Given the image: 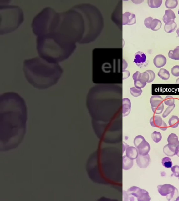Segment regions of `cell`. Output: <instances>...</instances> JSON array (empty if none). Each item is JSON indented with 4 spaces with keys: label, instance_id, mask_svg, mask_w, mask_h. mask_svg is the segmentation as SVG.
<instances>
[{
    "label": "cell",
    "instance_id": "26",
    "mask_svg": "<svg viewBox=\"0 0 179 201\" xmlns=\"http://www.w3.org/2000/svg\"><path fill=\"white\" fill-rule=\"evenodd\" d=\"M158 76L163 80L169 79L170 74L169 71L164 68H161L158 73Z\"/></svg>",
    "mask_w": 179,
    "mask_h": 201
},
{
    "label": "cell",
    "instance_id": "25",
    "mask_svg": "<svg viewBox=\"0 0 179 201\" xmlns=\"http://www.w3.org/2000/svg\"><path fill=\"white\" fill-rule=\"evenodd\" d=\"M168 142L169 143L176 146L179 145L178 137L176 134L172 133L170 134L168 138Z\"/></svg>",
    "mask_w": 179,
    "mask_h": 201
},
{
    "label": "cell",
    "instance_id": "11",
    "mask_svg": "<svg viewBox=\"0 0 179 201\" xmlns=\"http://www.w3.org/2000/svg\"><path fill=\"white\" fill-rule=\"evenodd\" d=\"M136 23L135 15L127 12L123 15V25H132Z\"/></svg>",
    "mask_w": 179,
    "mask_h": 201
},
{
    "label": "cell",
    "instance_id": "49",
    "mask_svg": "<svg viewBox=\"0 0 179 201\" xmlns=\"http://www.w3.org/2000/svg\"><path fill=\"white\" fill-rule=\"evenodd\" d=\"M176 201H179V196H178L176 199L175 200Z\"/></svg>",
    "mask_w": 179,
    "mask_h": 201
},
{
    "label": "cell",
    "instance_id": "3",
    "mask_svg": "<svg viewBox=\"0 0 179 201\" xmlns=\"http://www.w3.org/2000/svg\"><path fill=\"white\" fill-rule=\"evenodd\" d=\"M58 32L37 36V50L41 58L58 63L68 59L75 49V43Z\"/></svg>",
    "mask_w": 179,
    "mask_h": 201
},
{
    "label": "cell",
    "instance_id": "8",
    "mask_svg": "<svg viewBox=\"0 0 179 201\" xmlns=\"http://www.w3.org/2000/svg\"><path fill=\"white\" fill-rule=\"evenodd\" d=\"M157 188L161 195L166 196L167 199L169 201L175 200L178 197L177 189L173 185L169 184L159 185Z\"/></svg>",
    "mask_w": 179,
    "mask_h": 201
},
{
    "label": "cell",
    "instance_id": "22",
    "mask_svg": "<svg viewBox=\"0 0 179 201\" xmlns=\"http://www.w3.org/2000/svg\"><path fill=\"white\" fill-rule=\"evenodd\" d=\"M162 25L161 21L158 19H155L152 21L150 25V28L152 31H157L160 29Z\"/></svg>",
    "mask_w": 179,
    "mask_h": 201
},
{
    "label": "cell",
    "instance_id": "24",
    "mask_svg": "<svg viewBox=\"0 0 179 201\" xmlns=\"http://www.w3.org/2000/svg\"><path fill=\"white\" fill-rule=\"evenodd\" d=\"M168 55L170 58L179 60V46L176 47L174 50H170Z\"/></svg>",
    "mask_w": 179,
    "mask_h": 201
},
{
    "label": "cell",
    "instance_id": "14",
    "mask_svg": "<svg viewBox=\"0 0 179 201\" xmlns=\"http://www.w3.org/2000/svg\"><path fill=\"white\" fill-rule=\"evenodd\" d=\"M131 103L129 98H125L123 99V116L125 117L129 115L131 110Z\"/></svg>",
    "mask_w": 179,
    "mask_h": 201
},
{
    "label": "cell",
    "instance_id": "43",
    "mask_svg": "<svg viewBox=\"0 0 179 201\" xmlns=\"http://www.w3.org/2000/svg\"><path fill=\"white\" fill-rule=\"evenodd\" d=\"M168 128L167 125L166 123L163 121L162 124L160 126V127L158 128L161 130L165 131Z\"/></svg>",
    "mask_w": 179,
    "mask_h": 201
},
{
    "label": "cell",
    "instance_id": "28",
    "mask_svg": "<svg viewBox=\"0 0 179 201\" xmlns=\"http://www.w3.org/2000/svg\"><path fill=\"white\" fill-rule=\"evenodd\" d=\"M162 0H148V4L151 8H158L162 3Z\"/></svg>",
    "mask_w": 179,
    "mask_h": 201
},
{
    "label": "cell",
    "instance_id": "6",
    "mask_svg": "<svg viewBox=\"0 0 179 201\" xmlns=\"http://www.w3.org/2000/svg\"><path fill=\"white\" fill-rule=\"evenodd\" d=\"M60 20L55 32L70 38L74 42L78 41L81 33L79 15L74 7L59 13Z\"/></svg>",
    "mask_w": 179,
    "mask_h": 201
},
{
    "label": "cell",
    "instance_id": "15",
    "mask_svg": "<svg viewBox=\"0 0 179 201\" xmlns=\"http://www.w3.org/2000/svg\"><path fill=\"white\" fill-rule=\"evenodd\" d=\"M176 146L169 143L163 148V151L164 153L168 157H173L176 155Z\"/></svg>",
    "mask_w": 179,
    "mask_h": 201
},
{
    "label": "cell",
    "instance_id": "38",
    "mask_svg": "<svg viewBox=\"0 0 179 201\" xmlns=\"http://www.w3.org/2000/svg\"><path fill=\"white\" fill-rule=\"evenodd\" d=\"M171 73L174 76L178 77L179 76V66H174L171 69Z\"/></svg>",
    "mask_w": 179,
    "mask_h": 201
},
{
    "label": "cell",
    "instance_id": "4",
    "mask_svg": "<svg viewBox=\"0 0 179 201\" xmlns=\"http://www.w3.org/2000/svg\"><path fill=\"white\" fill-rule=\"evenodd\" d=\"M59 20V13L51 8H44L33 20V31L37 36L55 32Z\"/></svg>",
    "mask_w": 179,
    "mask_h": 201
},
{
    "label": "cell",
    "instance_id": "44",
    "mask_svg": "<svg viewBox=\"0 0 179 201\" xmlns=\"http://www.w3.org/2000/svg\"><path fill=\"white\" fill-rule=\"evenodd\" d=\"M123 79H125L127 78L130 75V72L129 71H125L123 72Z\"/></svg>",
    "mask_w": 179,
    "mask_h": 201
},
{
    "label": "cell",
    "instance_id": "29",
    "mask_svg": "<svg viewBox=\"0 0 179 201\" xmlns=\"http://www.w3.org/2000/svg\"><path fill=\"white\" fill-rule=\"evenodd\" d=\"M178 4L177 0H166L165 3L166 7L169 9H174Z\"/></svg>",
    "mask_w": 179,
    "mask_h": 201
},
{
    "label": "cell",
    "instance_id": "45",
    "mask_svg": "<svg viewBox=\"0 0 179 201\" xmlns=\"http://www.w3.org/2000/svg\"><path fill=\"white\" fill-rule=\"evenodd\" d=\"M175 153L179 157V145L176 147L175 149Z\"/></svg>",
    "mask_w": 179,
    "mask_h": 201
},
{
    "label": "cell",
    "instance_id": "23",
    "mask_svg": "<svg viewBox=\"0 0 179 201\" xmlns=\"http://www.w3.org/2000/svg\"><path fill=\"white\" fill-rule=\"evenodd\" d=\"M151 149L150 144L146 142L145 144L142 148L138 149L139 154L142 155H146L148 154Z\"/></svg>",
    "mask_w": 179,
    "mask_h": 201
},
{
    "label": "cell",
    "instance_id": "42",
    "mask_svg": "<svg viewBox=\"0 0 179 201\" xmlns=\"http://www.w3.org/2000/svg\"><path fill=\"white\" fill-rule=\"evenodd\" d=\"M141 76V73H140L139 71H136L134 73L133 76V79L135 81L139 79Z\"/></svg>",
    "mask_w": 179,
    "mask_h": 201
},
{
    "label": "cell",
    "instance_id": "5",
    "mask_svg": "<svg viewBox=\"0 0 179 201\" xmlns=\"http://www.w3.org/2000/svg\"><path fill=\"white\" fill-rule=\"evenodd\" d=\"M0 34L4 35L16 29L24 20L23 11L18 6L0 3Z\"/></svg>",
    "mask_w": 179,
    "mask_h": 201
},
{
    "label": "cell",
    "instance_id": "16",
    "mask_svg": "<svg viewBox=\"0 0 179 201\" xmlns=\"http://www.w3.org/2000/svg\"><path fill=\"white\" fill-rule=\"evenodd\" d=\"M164 99L160 96L154 95L152 96L150 100V103L151 107H156L163 103Z\"/></svg>",
    "mask_w": 179,
    "mask_h": 201
},
{
    "label": "cell",
    "instance_id": "2",
    "mask_svg": "<svg viewBox=\"0 0 179 201\" xmlns=\"http://www.w3.org/2000/svg\"><path fill=\"white\" fill-rule=\"evenodd\" d=\"M23 70L28 82L39 89L56 84L63 73L58 63L49 62L39 57L25 60Z\"/></svg>",
    "mask_w": 179,
    "mask_h": 201
},
{
    "label": "cell",
    "instance_id": "34",
    "mask_svg": "<svg viewBox=\"0 0 179 201\" xmlns=\"http://www.w3.org/2000/svg\"><path fill=\"white\" fill-rule=\"evenodd\" d=\"M152 111L153 113L159 115L161 113L164 109V106L163 103H162L159 106L156 107H151Z\"/></svg>",
    "mask_w": 179,
    "mask_h": 201
},
{
    "label": "cell",
    "instance_id": "7",
    "mask_svg": "<svg viewBox=\"0 0 179 201\" xmlns=\"http://www.w3.org/2000/svg\"><path fill=\"white\" fill-rule=\"evenodd\" d=\"M123 194L125 198L129 199L131 201L134 200V197H136L138 201H150L151 200L148 191L136 186L130 188L127 192L125 191Z\"/></svg>",
    "mask_w": 179,
    "mask_h": 201
},
{
    "label": "cell",
    "instance_id": "30",
    "mask_svg": "<svg viewBox=\"0 0 179 201\" xmlns=\"http://www.w3.org/2000/svg\"><path fill=\"white\" fill-rule=\"evenodd\" d=\"M151 138L155 143H159L162 139V136L160 132L155 131L152 133Z\"/></svg>",
    "mask_w": 179,
    "mask_h": 201
},
{
    "label": "cell",
    "instance_id": "41",
    "mask_svg": "<svg viewBox=\"0 0 179 201\" xmlns=\"http://www.w3.org/2000/svg\"><path fill=\"white\" fill-rule=\"evenodd\" d=\"M153 18L150 17H148L145 20L144 24L145 26L147 27L148 29L150 28V25L152 21L153 20Z\"/></svg>",
    "mask_w": 179,
    "mask_h": 201
},
{
    "label": "cell",
    "instance_id": "21",
    "mask_svg": "<svg viewBox=\"0 0 179 201\" xmlns=\"http://www.w3.org/2000/svg\"><path fill=\"white\" fill-rule=\"evenodd\" d=\"M146 142L144 137L139 135L135 137L134 139V143L136 148L139 149L145 144Z\"/></svg>",
    "mask_w": 179,
    "mask_h": 201
},
{
    "label": "cell",
    "instance_id": "40",
    "mask_svg": "<svg viewBox=\"0 0 179 201\" xmlns=\"http://www.w3.org/2000/svg\"><path fill=\"white\" fill-rule=\"evenodd\" d=\"M146 71L147 72L149 76H150V80H149L148 83L153 82L156 78V74H155L154 72L151 70H148Z\"/></svg>",
    "mask_w": 179,
    "mask_h": 201
},
{
    "label": "cell",
    "instance_id": "37",
    "mask_svg": "<svg viewBox=\"0 0 179 201\" xmlns=\"http://www.w3.org/2000/svg\"><path fill=\"white\" fill-rule=\"evenodd\" d=\"M140 79L144 82L148 83L150 80V76L147 72L146 71L144 73H142L141 77Z\"/></svg>",
    "mask_w": 179,
    "mask_h": 201
},
{
    "label": "cell",
    "instance_id": "32",
    "mask_svg": "<svg viewBox=\"0 0 179 201\" xmlns=\"http://www.w3.org/2000/svg\"><path fill=\"white\" fill-rule=\"evenodd\" d=\"M130 91L131 95L135 97H139L142 93V91L141 89L137 88L136 87L130 88Z\"/></svg>",
    "mask_w": 179,
    "mask_h": 201
},
{
    "label": "cell",
    "instance_id": "31",
    "mask_svg": "<svg viewBox=\"0 0 179 201\" xmlns=\"http://www.w3.org/2000/svg\"><path fill=\"white\" fill-rule=\"evenodd\" d=\"M163 166L166 168H171L172 166L171 159L168 157L164 158L162 160Z\"/></svg>",
    "mask_w": 179,
    "mask_h": 201
},
{
    "label": "cell",
    "instance_id": "36",
    "mask_svg": "<svg viewBox=\"0 0 179 201\" xmlns=\"http://www.w3.org/2000/svg\"><path fill=\"white\" fill-rule=\"evenodd\" d=\"M175 107V105L174 104L173 106H169L167 107L163 113L162 115L163 118H166L167 116H168L174 110Z\"/></svg>",
    "mask_w": 179,
    "mask_h": 201
},
{
    "label": "cell",
    "instance_id": "39",
    "mask_svg": "<svg viewBox=\"0 0 179 201\" xmlns=\"http://www.w3.org/2000/svg\"><path fill=\"white\" fill-rule=\"evenodd\" d=\"M171 171L173 175L176 178L179 177V166L175 165L171 167Z\"/></svg>",
    "mask_w": 179,
    "mask_h": 201
},
{
    "label": "cell",
    "instance_id": "20",
    "mask_svg": "<svg viewBox=\"0 0 179 201\" xmlns=\"http://www.w3.org/2000/svg\"><path fill=\"white\" fill-rule=\"evenodd\" d=\"M177 27V24L175 21H171L165 23L164 29L166 33H171L175 31Z\"/></svg>",
    "mask_w": 179,
    "mask_h": 201
},
{
    "label": "cell",
    "instance_id": "46",
    "mask_svg": "<svg viewBox=\"0 0 179 201\" xmlns=\"http://www.w3.org/2000/svg\"><path fill=\"white\" fill-rule=\"evenodd\" d=\"M134 3L136 4H139L141 3L142 2H144V1H132Z\"/></svg>",
    "mask_w": 179,
    "mask_h": 201
},
{
    "label": "cell",
    "instance_id": "18",
    "mask_svg": "<svg viewBox=\"0 0 179 201\" xmlns=\"http://www.w3.org/2000/svg\"><path fill=\"white\" fill-rule=\"evenodd\" d=\"M176 18L175 14L171 10H168L165 11V14L163 18V20L165 23L171 21H174Z\"/></svg>",
    "mask_w": 179,
    "mask_h": 201
},
{
    "label": "cell",
    "instance_id": "10",
    "mask_svg": "<svg viewBox=\"0 0 179 201\" xmlns=\"http://www.w3.org/2000/svg\"><path fill=\"white\" fill-rule=\"evenodd\" d=\"M136 162L138 166L141 168H146L150 163V156L148 154L145 156L139 155L136 158Z\"/></svg>",
    "mask_w": 179,
    "mask_h": 201
},
{
    "label": "cell",
    "instance_id": "50",
    "mask_svg": "<svg viewBox=\"0 0 179 201\" xmlns=\"http://www.w3.org/2000/svg\"><path fill=\"white\" fill-rule=\"evenodd\" d=\"M178 14H179V10H178Z\"/></svg>",
    "mask_w": 179,
    "mask_h": 201
},
{
    "label": "cell",
    "instance_id": "27",
    "mask_svg": "<svg viewBox=\"0 0 179 201\" xmlns=\"http://www.w3.org/2000/svg\"><path fill=\"white\" fill-rule=\"evenodd\" d=\"M168 123L170 127L174 128H177L179 125L178 117L176 116H172L169 119Z\"/></svg>",
    "mask_w": 179,
    "mask_h": 201
},
{
    "label": "cell",
    "instance_id": "33",
    "mask_svg": "<svg viewBox=\"0 0 179 201\" xmlns=\"http://www.w3.org/2000/svg\"><path fill=\"white\" fill-rule=\"evenodd\" d=\"M164 101L165 104L169 106H172L175 104V99L171 96H166Z\"/></svg>",
    "mask_w": 179,
    "mask_h": 201
},
{
    "label": "cell",
    "instance_id": "48",
    "mask_svg": "<svg viewBox=\"0 0 179 201\" xmlns=\"http://www.w3.org/2000/svg\"><path fill=\"white\" fill-rule=\"evenodd\" d=\"M176 84H179V78L177 79L176 82Z\"/></svg>",
    "mask_w": 179,
    "mask_h": 201
},
{
    "label": "cell",
    "instance_id": "19",
    "mask_svg": "<svg viewBox=\"0 0 179 201\" xmlns=\"http://www.w3.org/2000/svg\"><path fill=\"white\" fill-rule=\"evenodd\" d=\"M133 165V161L127 157L126 155L123 157V169L125 170L130 169Z\"/></svg>",
    "mask_w": 179,
    "mask_h": 201
},
{
    "label": "cell",
    "instance_id": "17",
    "mask_svg": "<svg viewBox=\"0 0 179 201\" xmlns=\"http://www.w3.org/2000/svg\"><path fill=\"white\" fill-rule=\"evenodd\" d=\"M163 121L159 115L154 116L151 118V125L153 127L159 128L162 124Z\"/></svg>",
    "mask_w": 179,
    "mask_h": 201
},
{
    "label": "cell",
    "instance_id": "13",
    "mask_svg": "<svg viewBox=\"0 0 179 201\" xmlns=\"http://www.w3.org/2000/svg\"><path fill=\"white\" fill-rule=\"evenodd\" d=\"M126 155L130 159L135 160L139 155L138 149L133 146L128 147L126 150Z\"/></svg>",
    "mask_w": 179,
    "mask_h": 201
},
{
    "label": "cell",
    "instance_id": "1",
    "mask_svg": "<svg viewBox=\"0 0 179 201\" xmlns=\"http://www.w3.org/2000/svg\"><path fill=\"white\" fill-rule=\"evenodd\" d=\"M27 108L24 100L16 93L0 95V150L17 148L26 131Z\"/></svg>",
    "mask_w": 179,
    "mask_h": 201
},
{
    "label": "cell",
    "instance_id": "12",
    "mask_svg": "<svg viewBox=\"0 0 179 201\" xmlns=\"http://www.w3.org/2000/svg\"><path fill=\"white\" fill-rule=\"evenodd\" d=\"M166 57L162 55H158L155 57L153 60L154 65L157 68H160L165 66L166 63Z\"/></svg>",
    "mask_w": 179,
    "mask_h": 201
},
{
    "label": "cell",
    "instance_id": "9",
    "mask_svg": "<svg viewBox=\"0 0 179 201\" xmlns=\"http://www.w3.org/2000/svg\"><path fill=\"white\" fill-rule=\"evenodd\" d=\"M134 62L140 68L145 67L148 64L145 53L141 52L136 53Z\"/></svg>",
    "mask_w": 179,
    "mask_h": 201
},
{
    "label": "cell",
    "instance_id": "51",
    "mask_svg": "<svg viewBox=\"0 0 179 201\" xmlns=\"http://www.w3.org/2000/svg\"></svg>",
    "mask_w": 179,
    "mask_h": 201
},
{
    "label": "cell",
    "instance_id": "47",
    "mask_svg": "<svg viewBox=\"0 0 179 201\" xmlns=\"http://www.w3.org/2000/svg\"><path fill=\"white\" fill-rule=\"evenodd\" d=\"M177 33V34L178 35V37H179V28H178V29L177 30L176 32Z\"/></svg>",
    "mask_w": 179,
    "mask_h": 201
},
{
    "label": "cell",
    "instance_id": "35",
    "mask_svg": "<svg viewBox=\"0 0 179 201\" xmlns=\"http://www.w3.org/2000/svg\"><path fill=\"white\" fill-rule=\"evenodd\" d=\"M134 83L136 88L140 89L144 88L147 85V83L143 82L140 79L134 81Z\"/></svg>",
    "mask_w": 179,
    "mask_h": 201
}]
</instances>
